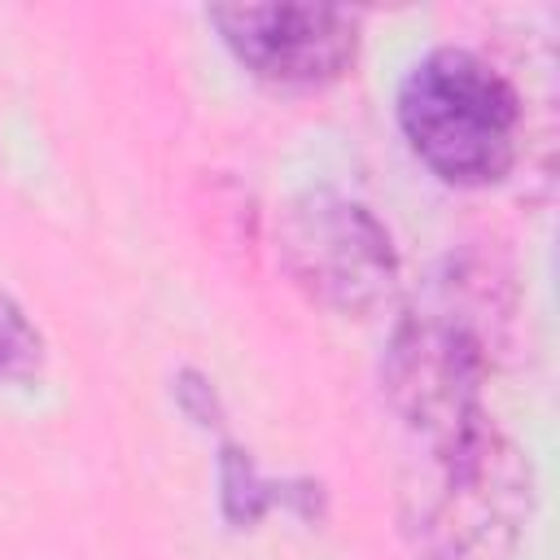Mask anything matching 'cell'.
<instances>
[{
	"label": "cell",
	"mask_w": 560,
	"mask_h": 560,
	"mask_svg": "<svg viewBox=\"0 0 560 560\" xmlns=\"http://www.w3.org/2000/svg\"><path fill=\"white\" fill-rule=\"evenodd\" d=\"M398 127L411 153L446 184L486 188L516 162L521 101L468 48H438L398 88Z\"/></svg>",
	"instance_id": "obj_1"
},
{
	"label": "cell",
	"mask_w": 560,
	"mask_h": 560,
	"mask_svg": "<svg viewBox=\"0 0 560 560\" xmlns=\"http://www.w3.org/2000/svg\"><path fill=\"white\" fill-rule=\"evenodd\" d=\"M289 276L332 311H372L398 280V254L381 219L337 192H306L280 223Z\"/></svg>",
	"instance_id": "obj_2"
},
{
	"label": "cell",
	"mask_w": 560,
	"mask_h": 560,
	"mask_svg": "<svg viewBox=\"0 0 560 560\" xmlns=\"http://www.w3.org/2000/svg\"><path fill=\"white\" fill-rule=\"evenodd\" d=\"M210 22L232 57L276 88H324L341 79L359 52V18L341 4H219Z\"/></svg>",
	"instance_id": "obj_3"
},
{
	"label": "cell",
	"mask_w": 560,
	"mask_h": 560,
	"mask_svg": "<svg viewBox=\"0 0 560 560\" xmlns=\"http://www.w3.org/2000/svg\"><path fill=\"white\" fill-rule=\"evenodd\" d=\"M39 363H44V341H39L35 324L9 293H0V385L31 381L39 372Z\"/></svg>",
	"instance_id": "obj_4"
}]
</instances>
